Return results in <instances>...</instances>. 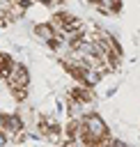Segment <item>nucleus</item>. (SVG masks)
<instances>
[{
  "instance_id": "6",
  "label": "nucleus",
  "mask_w": 140,
  "mask_h": 147,
  "mask_svg": "<svg viewBox=\"0 0 140 147\" xmlns=\"http://www.w3.org/2000/svg\"><path fill=\"white\" fill-rule=\"evenodd\" d=\"M94 147H106V145H94Z\"/></svg>"
},
{
  "instance_id": "1",
  "label": "nucleus",
  "mask_w": 140,
  "mask_h": 147,
  "mask_svg": "<svg viewBox=\"0 0 140 147\" xmlns=\"http://www.w3.org/2000/svg\"><path fill=\"white\" fill-rule=\"evenodd\" d=\"M5 83H7L9 90H28L30 87V71H28V67L21 64V62H16Z\"/></svg>"
},
{
  "instance_id": "2",
  "label": "nucleus",
  "mask_w": 140,
  "mask_h": 147,
  "mask_svg": "<svg viewBox=\"0 0 140 147\" xmlns=\"http://www.w3.org/2000/svg\"><path fill=\"white\" fill-rule=\"evenodd\" d=\"M23 18H30L34 25H37V23H48L50 9H48L46 5H41V2H32V5L25 9V16H23Z\"/></svg>"
},
{
  "instance_id": "4",
  "label": "nucleus",
  "mask_w": 140,
  "mask_h": 147,
  "mask_svg": "<svg viewBox=\"0 0 140 147\" xmlns=\"http://www.w3.org/2000/svg\"><path fill=\"white\" fill-rule=\"evenodd\" d=\"M11 21H9V16H7V11L5 9H0V28H7Z\"/></svg>"
},
{
  "instance_id": "5",
  "label": "nucleus",
  "mask_w": 140,
  "mask_h": 147,
  "mask_svg": "<svg viewBox=\"0 0 140 147\" xmlns=\"http://www.w3.org/2000/svg\"><path fill=\"white\" fill-rule=\"evenodd\" d=\"M5 145H7V138H5V133L0 131V147H5Z\"/></svg>"
},
{
  "instance_id": "3",
  "label": "nucleus",
  "mask_w": 140,
  "mask_h": 147,
  "mask_svg": "<svg viewBox=\"0 0 140 147\" xmlns=\"http://www.w3.org/2000/svg\"><path fill=\"white\" fill-rule=\"evenodd\" d=\"M14 64H16V60H14L9 53H0V78H2V80H7V76H9L11 69H14Z\"/></svg>"
}]
</instances>
